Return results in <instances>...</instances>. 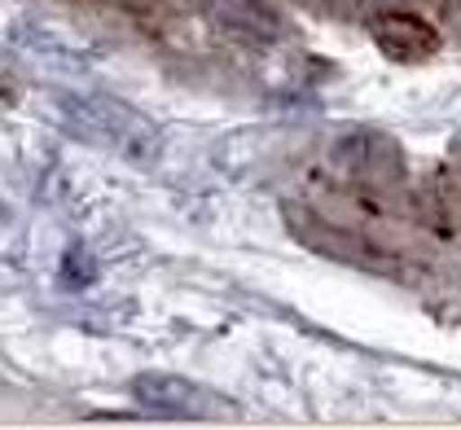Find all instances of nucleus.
Masks as SVG:
<instances>
[{
	"mask_svg": "<svg viewBox=\"0 0 461 430\" xmlns=\"http://www.w3.org/2000/svg\"><path fill=\"white\" fill-rule=\"evenodd\" d=\"M62 119L75 137L93 141L97 149H110V154L137 158V163H149L163 145L158 128L141 110L123 106L114 97H62Z\"/></svg>",
	"mask_w": 461,
	"mask_h": 430,
	"instance_id": "1",
	"label": "nucleus"
},
{
	"mask_svg": "<svg viewBox=\"0 0 461 430\" xmlns=\"http://www.w3.org/2000/svg\"><path fill=\"white\" fill-rule=\"evenodd\" d=\"M132 399L154 417H176V422H198V417H215L229 413L212 391H203L198 382H185L176 373H141L132 378Z\"/></svg>",
	"mask_w": 461,
	"mask_h": 430,
	"instance_id": "2",
	"label": "nucleus"
},
{
	"mask_svg": "<svg viewBox=\"0 0 461 430\" xmlns=\"http://www.w3.org/2000/svg\"><path fill=\"white\" fill-rule=\"evenodd\" d=\"M374 40H378V49H383L387 58H395V62H422V58H430V53L439 49V31H435L426 18L400 13V9L374 18Z\"/></svg>",
	"mask_w": 461,
	"mask_h": 430,
	"instance_id": "3",
	"label": "nucleus"
},
{
	"mask_svg": "<svg viewBox=\"0 0 461 430\" xmlns=\"http://www.w3.org/2000/svg\"><path fill=\"white\" fill-rule=\"evenodd\" d=\"M97 282V259L84 251V246H75V251L62 255V286L67 290H88Z\"/></svg>",
	"mask_w": 461,
	"mask_h": 430,
	"instance_id": "4",
	"label": "nucleus"
},
{
	"mask_svg": "<svg viewBox=\"0 0 461 430\" xmlns=\"http://www.w3.org/2000/svg\"><path fill=\"white\" fill-rule=\"evenodd\" d=\"M0 215H5V211H0Z\"/></svg>",
	"mask_w": 461,
	"mask_h": 430,
	"instance_id": "5",
	"label": "nucleus"
}]
</instances>
